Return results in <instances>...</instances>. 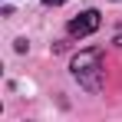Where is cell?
I'll return each mask as SVG.
<instances>
[{"label": "cell", "mask_w": 122, "mask_h": 122, "mask_svg": "<svg viewBox=\"0 0 122 122\" xmlns=\"http://www.w3.org/2000/svg\"><path fill=\"white\" fill-rule=\"evenodd\" d=\"M102 50L99 46H92V50H82L79 56H73V76L79 79L82 89H89V92H99L102 86Z\"/></svg>", "instance_id": "6da1fadb"}, {"label": "cell", "mask_w": 122, "mask_h": 122, "mask_svg": "<svg viewBox=\"0 0 122 122\" xmlns=\"http://www.w3.org/2000/svg\"><path fill=\"white\" fill-rule=\"evenodd\" d=\"M99 10H82L76 20H69V36H76V40H82V36H89V33H96L99 30Z\"/></svg>", "instance_id": "7a4b0ae2"}, {"label": "cell", "mask_w": 122, "mask_h": 122, "mask_svg": "<svg viewBox=\"0 0 122 122\" xmlns=\"http://www.w3.org/2000/svg\"><path fill=\"white\" fill-rule=\"evenodd\" d=\"M46 7H60V3H66V0H43Z\"/></svg>", "instance_id": "3957f363"}, {"label": "cell", "mask_w": 122, "mask_h": 122, "mask_svg": "<svg viewBox=\"0 0 122 122\" xmlns=\"http://www.w3.org/2000/svg\"><path fill=\"white\" fill-rule=\"evenodd\" d=\"M116 43H119V46H122V33H119V36H116Z\"/></svg>", "instance_id": "277c9868"}]
</instances>
